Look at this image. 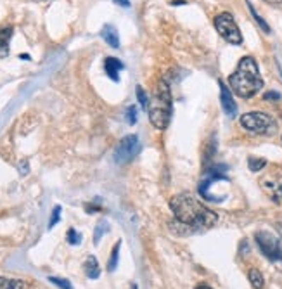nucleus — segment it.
Instances as JSON below:
<instances>
[{
	"mask_svg": "<svg viewBox=\"0 0 282 289\" xmlns=\"http://www.w3.org/2000/svg\"><path fill=\"white\" fill-rule=\"evenodd\" d=\"M170 208H172L177 220L192 228V230L211 228L218 222L215 211L208 209L201 201L192 198L191 194H185V192L173 196L172 201H170Z\"/></svg>",
	"mask_w": 282,
	"mask_h": 289,
	"instance_id": "obj_1",
	"label": "nucleus"
},
{
	"mask_svg": "<svg viewBox=\"0 0 282 289\" xmlns=\"http://www.w3.org/2000/svg\"><path fill=\"white\" fill-rule=\"evenodd\" d=\"M229 85L241 99H251L263 88V78L256 61L251 56L242 57L237 64L236 71L229 76Z\"/></svg>",
	"mask_w": 282,
	"mask_h": 289,
	"instance_id": "obj_2",
	"label": "nucleus"
},
{
	"mask_svg": "<svg viewBox=\"0 0 282 289\" xmlns=\"http://www.w3.org/2000/svg\"><path fill=\"white\" fill-rule=\"evenodd\" d=\"M149 120L154 128L164 130L172 120V92L164 80H160L154 87V92L149 99Z\"/></svg>",
	"mask_w": 282,
	"mask_h": 289,
	"instance_id": "obj_3",
	"label": "nucleus"
},
{
	"mask_svg": "<svg viewBox=\"0 0 282 289\" xmlns=\"http://www.w3.org/2000/svg\"><path fill=\"white\" fill-rule=\"evenodd\" d=\"M241 126L248 132L255 133V135H274L277 132V122L272 118L270 114L260 113V111H253V113H246L241 116Z\"/></svg>",
	"mask_w": 282,
	"mask_h": 289,
	"instance_id": "obj_4",
	"label": "nucleus"
},
{
	"mask_svg": "<svg viewBox=\"0 0 282 289\" xmlns=\"http://www.w3.org/2000/svg\"><path fill=\"white\" fill-rule=\"evenodd\" d=\"M215 28L218 35L223 38L225 42L232 43V45H241L242 43V35H241L239 26L234 21L230 12H222L215 18Z\"/></svg>",
	"mask_w": 282,
	"mask_h": 289,
	"instance_id": "obj_5",
	"label": "nucleus"
},
{
	"mask_svg": "<svg viewBox=\"0 0 282 289\" xmlns=\"http://www.w3.org/2000/svg\"><path fill=\"white\" fill-rule=\"evenodd\" d=\"M255 241L258 244L260 251L270 262H282V244L274 234L267 232V230H260L255 234Z\"/></svg>",
	"mask_w": 282,
	"mask_h": 289,
	"instance_id": "obj_6",
	"label": "nucleus"
},
{
	"mask_svg": "<svg viewBox=\"0 0 282 289\" xmlns=\"http://www.w3.org/2000/svg\"><path fill=\"white\" fill-rule=\"evenodd\" d=\"M139 152H141V142H139V137L137 135H126V137H123L121 141L118 142L113 158H115L116 165H126L134 160Z\"/></svg>",
	"mask_w": 282,
	"mask_h": 289,
	"instance_id": "obj_7",
	"label": "nucleus"
},
{
	"mask_svg": "<svg viewBox=\"0 0 282 289\" xmlns=\"http://www.w3.org/2000/svg\"><path fill=\"white\" fill-rule=\"evenodd\" d=\"M262 186H263V189L270 194V198L274 199L275 203L282 201V175H279L277 171H274L267 179H263Z\"/></svg>",
	"mask_w": 282,
	"mask_h": 289,
	"instance_id": "obj_8",
	"label": "nucleus"
},
{
	"mask_svg": "<svg viewBox=\"0 0 282 289\" xmlns=\"http://www.w3.org/2000/svg\"><path fill=\"white\" fill-rule=\"evenodd\" d=\"M218 85H220V103H222V109H223V113L229 116V118H234L237 114V106H236V101H234L232 97V92L227 88V85L223 83V82H218Z\"/></svg>",
	"mask_w": 282,
	"mask_h": 289,
	"instance_id": "obj_9",
	"label": "nucleus"
},
{
	"mask_svg": "<svg viewBox=\"0 0 282 289\" xmlns=\"http://www.w3.org/2000/svg\"><path fill=\"white\" fill-rule=\"evenodd\" d=\"M123 68H125L123 62L120 61V59H116V57H106V59H104V71H106V75L109 76L113 82L120 80V71H121Z\"/></svg>",
	"mask_w": 282,
	"mask_h": 289,
	"instance_id": "obj_10",
	"label": "nucleus"
},
{
	"mask_svg": "<svg viewBox=\"0 0 282 289\" xmlns=\"http://www.w3.org/2000/svg\"><path fill=\"white\" fill-rule=\"evenodd\" d=\"M101 37L106 40L107 45H111L113 49H120V35L113 24H104L101 30Z\"/></svg>",
	"mask_w": 282,
	"mask_h": 289,
	"instance_id": "obj_11",
	"label": "nucleus"
},
{
	"mask_svg": "<svg viewBox=\"0 0 282 289\" xmlns=\"http://www.w3.org/2000/svg\"><path fill=\"white\" fill-rule=\"evenodd\" d=\"M83 270H85V275H87L88 279H97V277H99V275H101V267H99V262H97L96 256H88V258L85 260Z\"/></svg>",
	"mask_w": 282,
	"mask_h": 289,
	"instance_id": "obj_12",
	"label": "nucleus"
},
{
	"mask_svg": "<svg viewBox=\"0 0 282 289\" xmlns=\"http://www.w3.org/2000/svg\"><path fill=\"white\" fill-rule=\"evenodd\" d=\"M248 279L251 282V286L255 289H263L265 288V279H263V274L258 270V268H251L248 272Z\"/></svg>",
	"mask_w": 282,
	"mask_h": 289,
	"instance_id": "obj_13",
	"label": "nucleus"
},
{
	"mask_svg": "<svg viewBox=\"0 0 282 289\" xmlns=\"http://www.w3.org/2000/svg\"><path fill=\"white\" fill-rule=\"evenodd\" d=\"M11 37H12V28H2L0 30V52H5L7 54L9 49V42H11Z\"/></svg>",
	"mask_w": 282,
	"mask_h": 289,
	"instance_id": "obj_14",
	"label": "nucleus"
},
{
	"mask_svg": "<svg viewBox=\"0 0 282 289\" xmlns=\"http://www.w3.org/2000/svg\"><path fill=\"white\" fill-rule=\"evenodd\" d=\"M0 289H24V282L16 281V279L0 277Z\"/></svg>",
	"mask_w": 282,
	"mask_h": 289,
	"instance_id": "obj_15",
	"label": "nucleus"
},
{
	"mask_svg": "<svg viewBox=\"0 0 282 289\" xmlns=\"http://www.w3.org/2000/svg\"><path fill=\"white\" fill-rule=\"evenodd\" d=\"M120 246H121V243H116L115 248H113V251H111V258H109V263H107V270L109 272H115L116 270V265H118V255H120Z\"/></svg>",
	"mask_w": 282,
	"mask_h": 289,
	"instance_id": "obj_16",
	"label": "nucleus"
},
{
	"mask_svg": "<svg viewBox=\"0 0 282 289\" xmlns=\"http://www.w3.org/2000/svg\"><path fill=\"white\" fill-rule=\"evenodd\" d=\"M248 7H249V12L253 14V18H255V21L258 23V26L262 28V30L265 31V33H270V26H268V24L265 23V19H263L262 16H258V12L255 11V7H253V5L249 4V0H248Z\"/></svg>",
	"mask_w": 282,
	"mask_h": 289,
	"instance_id": "obj_17",
	"label": "nucleus"
},
{
	"mask_svg": "<svg viewBox=\"0 0 282 289\" xmlns=\"http://www.w3.org/2000/svg\"><path fill=\"white\" fill-rule=\"evenodd\" d=\"M265 165H267V161L263 160V158H249L248 160V166L253 173H258L260 170H263Z\"/></svg>",
	"mask_w": 282,
	"mask_h": 289,
	"instance_id": "obj_18",
	"label": "nucleus"
},
{
	"mask_svg": "<svg viewBox=\"0 0 282 289\" xmlns=\"http://www.w3.org/2000/svg\"><path fill=\"white\" fill-rule=\"evenodd\" d=\"M107 222L106 220H101L99 224H97V227H96V234H94V244H99V241H101V237L104 236V234L107 232Z\"/></svg>",
	"mask_w": 282,
	"mask_h": 289,
	"instance_id": "obj_19",
	"label": "nucleus"
},
{
	"mask_svg": "<svg viewBox=\"0 0 282 289\" xmlns=\"http://www.w3.org/2000/svg\"><path fill=\"white\" fill-rule=\"evenodd\" d=\"M137 99H139V104L142 106V109L147 111V107H149V97H147V94H145V90L141 87V85H137Z\"/></svg>",
	"mask_w": 282,
	"mask_h": 289,
	"instance_id": "obj_20",
	"label": "nucleus"
},
{
	"mask_svg": "<svg viewBox=\"0 0 282 289\" xmlns=\"http://www.w3.org/2000/svg\"><path fill=\"white\" fill-rule=\"evenodd\" d=\"M66 239H68V243L71 244V246H77V244L81 243V234L77 232L75 228H69V230H68V236H66Z\"/></svg>",
	"mask_w": 282,
	"mask_h": 289,
	"instance_id": "obj_21",
	"label": "nucleus"
},
{
	"mask_svg": "<svg viewBox=\"0 0 282 289\" xmlns=\"http://www.w3.org/2000/svg\"><path fill=\"white\" fill-rule=\"evenodd\" d=\"M126 123L128 125H135L137 123V107L135 106L126 107Z\"/></svg>",
	"mask_w": 282,
	"mask_h": 289,
	"instance_id": "obj_22",
	"label": "nucleus"
},
{
	"mask_svg": "<svg viewBox=\"0 0 282 289\" xmlns=\"http://www.w3.org/2000/svg\"><path fill=\"white\" fill-rule=\"evenodd\" d=\"M49 281L52 282V284H56V286H58V288H61V289H73L71 282H69V281H66V279H59V277H49Z\"/></svg>",
	"mask_w": 282,
	"mask_h": 289,
	"instance_id": "obj_23",
	"label": "nucleus"
},
{
	"mask_svg": "<svg viewBox=\"0 0 282 289\" xmlns=\"http://www.w3.org/2000/svg\"><path fill=\"white\" fill-rule=\"evenodd\" d=\"M59 220H61V206H56V208L52 209V217H50V220H49V228H52Z\"/></svg>",
	"mask_w": 282,
	"mask_h": 289,
	"instance_id": "obj_24",
	"label": "nucleus"
},
{
	"mask_svg": "<svg viewBox=\"0 0 282 289\" xmlns=\"http://www.w3.org/2000/svg\"><path fill=\"white\" fill-rule=\"evenodd\" d=\"M28 171H30V166H28V161L23 160V161L20 163V173L24 177V175H28Z\"/></svg>",
	"mask_w": 282,
	"mask_h": 289,
	"instance_id": "obj_25",
	"label": "nucleus"
},
{
	"mask_svg": "<svg viewBox=\"0 0 282 289\" xmlns=\"http://www.w3.org/2000/svg\"><path fill=\"white\" fill-rule=\"evenodd\" d=\"M113 2H115V4H118L120 7H130V0H113Z\"/></svg>",
	"mask_w": 282,
	"mask_h": 289,
	"instance_id": "obj_26",
	"label": "nucleus"
},
{
	"mask_svg": "<svg viewBox=\"0 0 282 289\" xmlns=\"http://www.w3.org/2000/svg\"><path fill=\"white\" fill-rule=\"evenodd\" d=\"M281 95L277 94V92H268V94H265V99H279Z\"/></svg>",
	"mask_w": 282,
	"mask_h": 289,
	"instance_id": "obj_27",
	"label": "nucleus"
},
{
	"mask_svg": "<svg viewBox=\"0 0 282 289\" xmlns=\"http://www.w3.org/2000/svg\"><path fill=\"white\" fill-rule=\"evenodd\" d=\"M185 4V0H175V2H172V5H183Z\"/></svg>",
	"mask_w": 282,
	"mask_h": 289,
	"instance_id": "obj_28",
	"label": "nucleus"
},
{
	"mask_svg": "<svg viewBox=\"0 0 282 289\" xmlns=\"http://www.w3.org/2000/svg\"><path fill=\"white\" fill-rule=\"evenodd\" d=\"M196 289H211L210 286H206V284H201V286H198Z\"/></svg>",
	"mask_w": 282,
	"mask_h": 289,
	"instance_id": "obj_29",
	"label": "nucleus"
},
{
	"mask_svg": "<svg viewBox=\"0 0 282 289\" xmlns=\"http://www.w3.org/2000/svg\"><path fill=\"white\" fill-rule=\"evenodd\" d=\"M267 2H272V4H282V0H267Z\"/></svg>",
	"mask_w": 282,
	"mask_h": 289,
	"instance_id": "obj_30",
	"label": "nucleus"
},
{
	"mask_svg": "<svg viewBox=\"0 0 282 289\" xmlns=\"http://www.w3.org/2000/svg\"><path fill=\"white\" fill-rule=\"evenodd\" d=\"M132 289H137V286H135V284H134V288H132Z\"/></svg>",
	"mask_w": 282,
	"mask_h": 289,
	"instance_id": "obj_31",
	"label": "nucleus"
}]
</instances>
